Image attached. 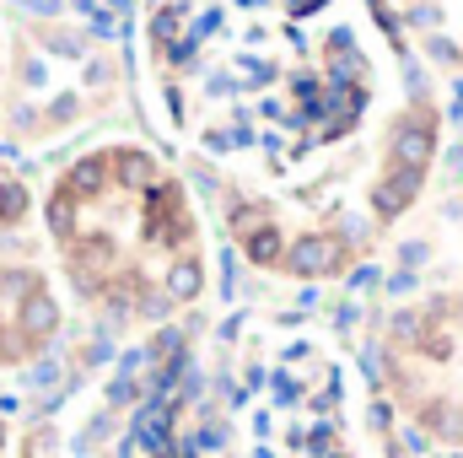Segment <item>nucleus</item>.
<instances>
[{
	"label": "nucleus",
	"mask_w": 463,
	"mask_h": 458,
	"mask_svg": "<svg viewBox=\"0 0 463 458\" xmlns=\"http://www.w3.org/2000/svg\"><path fill=\"white\" fill-rule=\"evenodd\" d=\"M286 275H302V281H324V275H340L345 270V243L335 232H302L286 243V259H280Z\"/></svg>",
	"instance_id": "f257e3e1"
},
{
	"label": "nucleus",
	"mask_w": 463,
	"mask_h": 458,
	"mask_svg": "<svg viewBox=\"0 0 463 458\" xmlns=\"http://www.w3.org/2000/svg\"><path fill=\"white\" fill-rule=\"evenodd\" d=\"M162 291H167L173 302H200V297H205V259H200V253H178V259L167 264V275H162Z\"/></svg>",
	"instance_id": "f03ea898"
},
{
	"label": "nucleus",
	"mask_w": 463,
	"mask_h": 458,
	"mask_svg": "<svg viewBox=\"0 0 463 458\" xmlns=\"http://www.w3.org/2000/svg\"><path fill=\"white\" fill-rule=\"evenodd\" d=\"M16 329H22L33 345H38V340H54V335H60V302H54L49 291H33V297L16 308Z\"/></svg>",
	"instance_id": "7ed1b4c3"
},
{
	"label": "nucleus",
	"mask_w": 463,
	"mask_h": 458,
	"mask_svg": "<svg viewBox=\"0 0 463 458\" xmlns=\"http://www.w3.org/2000/svg\"><path fill=\"white\" fill-rule=\"evenodd\" d=\"M109 178H114V162H109V157L98 151V157H81V162H76V167L65 173V189H71V195H76V200L87 205V200H98V195L109 189Z\"/></svg>",
	"instance_id": "20e7f679"
},
{
	"label": "nucleus",
	"mask_w": 463,
	"mask_h": 458,
	"mask_svg": "<svg viewBox=\"0 0 463 458\" xmlns=\"http://www.w3.org/2000/svg\"><path fill=\"white\" fill-rule=\"evenodd\" d=\"M109 162H114V173H118L124 189H151V184H156V157H146L140 146H114Z\"/></svg>",
	"instance_id": "39448f33"
},
{
	"label": "nucleus",
	"mask_w": 463,
	"mask_h": 458,
	"mask_svg": "<svg viewBox=\"0 0 463 458\" xmlns=\"http://www.w3.org/2000/svg\"><path fill=\"white\" fill-rule=\"evenodd\" d=\"M242 259H248L253 270H275V264L286 259V237H280V227L264 222L259 232H248V237H242Z\"/></svg>",
	"instance_id": "423d86ee"
},
{
	"label": "nucleus",
	"mask_w": 463,
	"mask_h": 458,
	"mask_svg": "<svg viewBox=\"0 0 463 458\" xmlns=\"http://www.w3.org/2000/svg\"><path fill=\"white\" fill-rule=\"evenodd\" d=\"M43 222H49V232L60 237V243H76V222H81V200L71 195V189H60L49 205H43Z\"/></svg>",
	"instance_id": "0eeeda50"
},
{
	"label": "nucleus",
	"mask_w": 463,
	"mask_h": 458,
	"mask_svg": "<svg viewBox=\"0 0 463 458\" xmlns=\"http://www.w3.org/2000/svg\"><path fill=\"white\" fill-rule=\"evenodd\" d=\"M33 291H43V275H38V270H27V264H5V270H0V302L22 308Z\"/></svg>",
	"instance_id": "6e6552de"
},
{
	"label": "nucleus",
	"mask_w": 463,
	"mask_h": 458,
	"mask_svg": "<svg viewBox=\"0 0 463 458\" xmlns=\"http://www.w3.org/2000/svg\"><path fill=\"white\" fill-rule=\"evenodd\" d=\"M27 184L22 178H0V227H22L27 222Z\"/></svg>",
	"instance_id": "1a4fd4ad"
},
{
	"label": "nucleus",
	"mask_w": 463,
	"mask_h": 458,
	"mask_svg": "<svg viewBox=\"0 0 463 458\" xmlns=\"http://www.w3.org/2000/svg\"><path fill=\"white\" fill-rule=\"evenodd\" d=\"M173 297L162 291V286H146V291H135V319H146V324H167L173 319Z\"/></svg>",
	"instance_id": "9d476101"
},
{
	"label": "nucleus",
	"mask_w": 463,
	"mask_h": 458,
	"mask_svg": "<svg viewBox=\"0 0 463 458\" xmlns=\"http://www.w3.org/2000/svg\"><path fill=\"white\" fill-rule=\"evenodd\" d=\"M140 399H146V383L140 377H124V372L109 377V410H135Z\"/></svg>",
	"instance_id": "9b49d317"
},
{
	"label": "nucleus",
	"mask_w": 463,
	"mask_h": 458,
	"mask_svg": "<svg viewBox=\"0 0 463 458\" xmlns=\"http://www.w3.org/2000/svg\"><path fill=\"white\" fill-rule=\"evenodd\" d=\"M27 388H38V394H54V388H60V356H54V350L27 367Z\"/></svg>",
	"instance_id": "f8f14e48"
},
{
	"label": "nucleus",
	"mask_w": 463,
	"mask_h": 458,
	"mask_svg": "<svg viewBox=\"0 0 463 458\" xmlns=\"http://www.w3.org/2000/svg\"><path fill=\"white\" fill-rule=\"evenodd\" d=\"M103 437H114V410H103V415H92V421H87V432L76 437V453H92Z\"/></svg>",
	"instance_id": "ddd939ff"
},
{
	"label": "nucleus",
	"mask_w": 463,
	"mask_h": 458,
	"mask_svg": "<svg viewBox=\"0 0 463 458\" xmlns=\"http://www.w3.org/2000/svg\"><path fill=\"white\" fill-rule=\"evenodd\" d=\"M109 361H114V340H109V329H103L98 340L81 345V372H87V367H109Z\"/></svg>",
	"instance_id": "4468645a"
},
{
	"label": "nucleus",
	"mask_w": 463,
	"mask_h": 458,
	"mask_svg": "<svg viewBox=\"0 0 463 458\" xmlns=\"http://www.w3.org/2000/svg\"><path fill=\"white\" fill-rule=\"evenodd\" d=\"M269 432H275V421H269V410H259L253 415V437H269Z\"/></svg>",
	"instance_id": "2eb2a0df"
},
{
	"label": "nucleus",
	"mask_w": 463,
	"mask_h": 458,
	"mask_svg": "<svg viewBox=\"0 0 463 458\" xmlns=\"http://www.w3.org/2000/svg\"><path fill=\"white\" fill-rule=\"evenodd\" d=\"M54 5H60V0H33V11H43V16H54Z\"/></svg>",
	"instance_id": "dca6fc26"
},
{
	"label": "nucleus",
	"mask_w": 463,
	"mask_h": 458,
	"mask_svg": "<svg viewBox=\"0 0 463 458\" xmlns=\"http://www.w3.org/2000/svg\"><path fill=\"white\" fill-rule=\"evenodd\" d=\"M0 453H5V421H0Z\"/></svg>",
	"instance_id": "f3484780"
},
{
	"label": "nucleus",
	"mask_w": 463,
	"mask_h": 458,
	"mask_svg": "<svg viewBox=\"0 0 463 458\" xmlns=\"http://www.w3.org/2000/svg\"><path fill=\"white\" fill-rule=\"evenodd\" d=\"M151 458H178V453H151Z\"/></svg>",
	"instance_id": "a211bd4d"
}]
</instances>
